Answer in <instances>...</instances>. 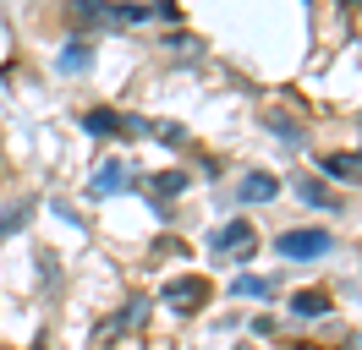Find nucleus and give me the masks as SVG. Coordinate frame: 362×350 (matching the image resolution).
<instances>
[{"mask_svg":"<svg viewBox=\"0 0 362 350\" xmlns=\"http://www.w3.org/2000/svg\"><path fill=\"white\" fill-rule=\"evenodd\" d=\"M274 246H280L286 258H324V252H329V236H324V230H286Z\"/></svg>","mask_w":362,"mask_h":350,"instance_id":"1","label":"nucleus"},{"mask_svg":"<svg viewBox=\"0 0 362 350\" xmlns=\"http://www.w3.org/2000/svg\"><path fill=\"white\" fill-rule=\"evenodd\" d=\"M214 252H220V258H230V262L252 258V230L242 224V219H230L226 230H214Z\"/></svg>","mask_w":362,"mask_h":350,"instance_id":"2","label":"nucleus"},{"mask_svg":"<svg viewBox=\"0 0 362 350\" xmlns=\"http://www.w3.org/2000/svg\"><path fill=\"white\" fill-rule=\"evenodd\" d=\"M209 296V284L204 279H181V284H170V306L176 312H198V301Z\"/></svg>","mask_w":362,"mask_h":350,"instance_id":"3","label":"nucleus"},{"mask_svg":"<svg viewBox=\"0 0 362 350\" xmlns=\"http://www.w3.org/2000/svg\"><path fill=\"white\" fill-rule=\"evenodd\" d=\"M274 192H280V181H274V175H247V181L236 186L242 203H264V197H274Z\"/></svg>","mask_w":362,"mask_h":350,"instance_id":"4","label":"nucleus"},{"mask_svg":"<svg viewBox=\"0 0 362 350\" xmlns=\"http://www.w3.org/2000/svg\"><path fill=\"white\" fill-rule=\"evenodd\" d=\"M296 312H302V318H324V312H329V296H324V290H302V296H296Z\"/></svg>","mask_w":362,"mask_h":350,"instance_id":"5","label":"nucleus"},{"mask_svg":"<svg viewBox=\"0 0 362 350\" xmlns=\"http://www.w3.org/2000/svg\"><path fill=\"white\" fill-rule=\"evenodd\" d=\"M324 164H329V170H335L340 181H357V175H362V159H351V153H329Z\"/></svg>","mask_w":362,"mask_h":350,"instance_id":"6","label":"nucleus"},{"mask_svg":"<svg viewBox=\"0 0 362 350\" xmlns=\"http://www.w3.org/2000/svg\"><path fill=\"white\" fill-rule=\"evenodd\" d=\"M121 175H127V170H121L115 159H110V164H99V181H93V192H121Z\"/></svg>","mask_w":362,"mask_h":350,"instance_id":"7","label":"nucleus"},{"mask_svg":"<svg viewBox=\"0 0 362 350\" xmlns=\"http://www.w3.org/2000/svg\"><path fill=\"white\" fill-rule=\"evenodd\" d=\"M28 208H33V203H17V208H11V214H0V241H6V236H17V230H23V219H28Z\"/></svg>","mask_w":362,"mask_h":350,"instance_id":"8","label":"nucleus"},{"mask_svg":"<svg viewBox=\"0 0 362 350\" xmlns=\"http://www.w3.org/2000/svg\"><path fill=\"white\" fill-rule=\"evenodd\" d=\"M302 197L318 203V208H335V192H329V186H318V181H302Z\"/></svg>","mask_w":362,"mask_h":350,"instance_id":"9","label":"nucleus"},{"mask_svg":"<svg viewBox=\"0 0 362 350\" xmlns=\"http://www.w3.org/2000/svg\"><path fill=\"white\" fill-rule=\"evenodd\" d=\"M230 290H236V296H269L274 284H269V279H236Z\"/></svg>","mask_w":362,"mask_h":350,"instance_id":"10","label":"nucleus"},{"mask_svg":"<svg viewBox=\"0 0 362 350\" xmlns=\"http://www.w3.org/2000/svg\"><path fill=\"white\" fill-rule=\"evenodd\" d=\"M346 350H362V334H351V345H346Z\"/></svg>","mask_w":362,"mask_h":350,"instance_id":"11","label":"nucleus"}]
</instances>
